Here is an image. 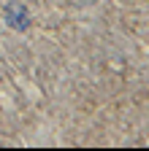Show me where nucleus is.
I'll use <instances>...</instances> for the list:
<instances>
[{"mask_svg":"<svg viewBox=\"0 0 149 151\" xmlns=\"http://www.w3.org/2000/svg\"><path fill=\"white\" fill-rule=\"evenodd\" d=\"M6 22L14 27V30H22V27H27V11L22 8V6H8L6 8Z\"/></svg>","mask_w":149,"mask_h":151,"instance_id":"obj_1","label":"nucleus"}]
</instances>
